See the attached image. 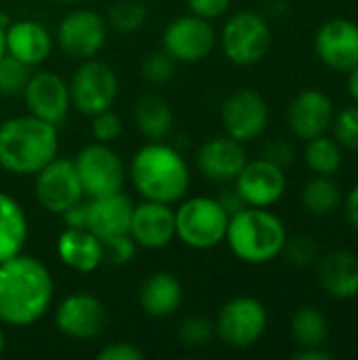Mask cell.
I'll return each mask as SVG.
<instances>
[{
    "label": "cell",
    "mask_w": 358,
    "mask_h": 360,
    "mask_svg": "<svg viewBox=\"0 0 358 360\" xmlns=\"http://www.w3.org/2000/svg\"><path fill=\"white\" fill-rule=\"evenodd\" d=\"M55 283L49 268L25 253L0 264V323L30 327L51 308Z\"/></svg>",
    "instance_id": "6da1fadb"
},
{
    "label": "cell",
    "mask_w": 358,
    "mask_h": 360,
    "mask_svg": "<svg viewBox=\"0 0 358 360\" xmlns=\"http://www.w3.org/2000/svg\"><path fill=\"white\" fill-rule=\"evenodd\" d=\"M59 152L57 124L23 114L0 124V167L13 175H36Z\"/></svg>",
    "instance_id": "7a4b0ae2"
},
{
    "label": "cell",
    "mask_w": 358,
    "mask_h": 360,
    "mask_svg": "<svg viewBox=\"0 0 358 360\" xmlns=\"http://www.w3.org/2000/svg\"><path fill=\"white\" fill-rule=\"evenodd\" d=\"M131 181L141 198L173 205L190 188V167L186 158L169 143L150 141L141 146L129 167Z\"/></svg>",
    "instance_id": "3957f363"
},
{
    "label": "cell",
    "mask_w": 358,
    "mask_h": 360,
    "mask_svg": "<svg viewBox=\"0 0 358 360\" xmlns=\"http://www.w3.org/2000/svg\"><path fill=\"white\" fill-rule=\"evenodd\" d=\"M226 243L236 259L262 266L283 253L287 230L285 224L268 209L243 207L238 213L230 215Z\"/></svg>",
    "instance_id": "277c9868"
},
{
    "label": "cell",
    "mask_w": 358,
    "mask_h": 360,
    "mask_svg": "<svg viewBox=\"0 0 358 360\" xmlns=\"http://www.w3.org/2000/svg\"><path fill=\"white\" fill-rule=\"evenodd\" d=\"M230 215L217 198L194 196L175 209V238L196 251L215 249L226 240Z\"/></svg>",
    "instance_id": "5b68a950"
},
{
    "label": "cell",
    "mask_w": 358,
    "mask_h": 360,
    "mask_svg": "<svg viewBox=\"0 0 358 360\" xmlns=\"http://www.w3.org/2000/svg\"><path fill=\"white\" fill-rule=\"evenodd\" d=\"M272 44V30L255 11L234 13L222 27V51L234 65L260 63Z\"/></svg>",
    "instance_id": "8992f818"
},
{
    "label": "cell",
    "mask_w": 358,
    "mask_h": 360,
    "mask_svg": "<svg viewBox=\"0 0 358 360\" xmlns=\"http://www.w3.org/2000/svg\"><path fill=\"white\" fill-rule=\"evenodd\" d=\"M70 103L78 114L95 116L114 105L118 97V76L116 72L99 61L84 59L70 80Z\"/></svg>",
    "instance_id": "52a82bcc"
},
{
    "label": "cell",
    "mask_w": 358,
    "mask_h": 360,
    "mask_svg": "<svg viewBox=\"0 0 358 360\" xmlns=\"http://www.w3.org/2000/svg\"><path fill=\"white\" fill-rule=\"evenodd\" d=\"M268 327L266 306L249 295L226 302L215 319V335L230 348L245 350L255 346Z\"/></svg>",
    "instance_id": "ba28073f"
},
{
    "label": "cell",
    "mask_w": 358,
    "mask_h": 360,
    "mask_svg": "<svg viewBox=\"0 0 358 360\" xmlns=\"http://www.w3.org/2000/svg\"><path fill=\"white\" fill-rule=\"evenodd\" d=\"M82 192L89 198L116 194L124 186V165L108 143H89L74 158Z\"/></svg>",
    "instance_id": "9c48e42d"
},
{
    "label": "cell",
    "mask_w": 358,
    "mask_h": 360,
    "mask_svg": "<svg viewBox=\"0 0 358 360\" xmlns=\"http://www.w3.org/2000/svg\"><path fill=\"white\" fill-rule=\"evenodd\" d=\"M217 36L209 19L194 13L173 19L162 32V51L175 63H198L211 55Z\"/></svg>",
    "instance_id": "30bf717a"
},
{
    "label": "cell",
    "mask_w": 358,
    "mask_h": 360,
    "mask_svg": "<svg viewBox=\"0 0 358 360\" xmlns=\"http://www.w3.org/2000/svg\"><path fill=\"white\" fill-rule=\"evenodd\" d=\"M108 21L91 11L76 8L70 11L57 27V44L72 59H93L106 46Z\"/></svg>",
    "instance_id": "8fae6325"
},
{
    "label": "cell",
    "mask_w": 358,
    "mask_h": 360,
    "mask_svg": "<svg viewBox=\"0 0 358 360\" xmlns=\"http://www.w3.org/2000/svg\"><path fill=\"white\" fill-rule=\"evenodd\" d=\"M34 196L44 211L55 215H61L68 207L78 202L84 192L74 160L55 156L49 165H44L36 173Z\"/></svg>",
    "instance_id": "7c38bea8"
},
{
    "label": "cell",
    "mask_w": 358,
    "mask_h": 360,
    "mask_svg": "<svg viewBox=\"0 0 358 360\" xmlns=\"http://www.w3.org/2000/svg\"><path fill=\"white\" fill-rule=\"evenodd\" d=\"M106 325L108 310L103 302L84 291L68 295L55 310V327L70 340H95L103 333Z\"/></svg>",
    "instance_id": "4fadbf2b"
},
{
    "label": "cell",
    "mask_w": 358,
    "mask_h": 360,
    "mask_svg": "<svg viewBox=\"0 0 358 360\" xmlns=\"http://www.w3.org/2000/svg\"><path fill=\"white\" fill-rule=\"evenodd\" d=\"M270 120V108L255 89H238L226 97L222 105V122L226 135L245 143L257 139Z\"/></svg>",
    "instance_id": "5bb4252c"
},
{
    "label": "cell",
    "mask_w": 358,
    "mask_h": 360,
    "mask_svg": "<svg viewBox=\"0 0 358 360\" xmlns=\"http://www.w3.org/2000/svg\"><path fill=\"white\" fill-rule=\"evenodd\" d=\"M21 95L25 101L27 114L38 116L53 124L61 122L72 108L68 82L59 74L49 72V70L30 74L27 84Z\"/></svg>",
    "instance_id": "9a60e30c"
},
{
    "label": "cell",
    "mask_w": 358,
    "mask_h": 360,
    "mask_svg": "<svg viewBox=\"0 0 358 360\" xmlns=\"http://www.w3.org/2000/svg\"><path fill=\"white\" fill-rule=\"evenodd\" d=\"M234 190L243 198L247 207H260L268 209L276 205L285 190H287V177L285 169L257 158V160H247L238 177L234 179Z\"/></svg>",
    "instance_id": "2e32d148"
},
{
    "label": "cell",
    "mask_w": 358,
    "mask_h": 360,
    "mask_svg": "<svg viewBox=\"0 0 358 360\" xmlns=\"http://www.w3.org/2000/svg\"><path fill=\"white\" fill-rule=\"evenodd\" d=\"M319 59L338 72H350L358 65V23L335 17L325 21L314 36Z\"/></svg>",
    "instance_id": "e0dca14e"
},
{
    "label": "cell",
    "mask_w": 358,
    "mask_h": 360,
    "mask_svg": "<svg viewBox=\"0 0 358 360\" xmlns=\"http://www.w3.org/2000/svg\"><path fill=\"white\" fill-rule=\"evenodd\" d=\"M129 234L137 247L148 251H160L169 247L175 238V209H171L167 202L143 198L133 207Z\"/></svg>",
    "instance_id": "ac0fdd59"
},
{
    "label": "cell",
    "mask_w": 358,
    "mask_h": 360,
    "mask_svg": "<svg viewBox=\"0 0 358 360\" xmlns=\"http://www.w3.org/2000/svg\"><path fill=\"white\" fill-rule=\"evenodd\" d=\"M287 120L293 135L304 141L325 135L333 124V101L321 89H304L289 103Z\"/></svg>",
    "instance_id": "d6986e66"
},
{
    "label": "cell",
    "mask_w": 358,
    "mask_h": 360,
    "mask_svg": "<svg viewBox=\"0 0 358 360\" xmlns=\"http://www.w3.org/2000/svg\"><path fill=\"white\" fill-rule=\"evenodd\" d=\"M196 165L207 179L228 184L234 181L247 165V152L243 143L230 135H215L198 148Z\"/></svg>",
    "instance_id": "ffe728a7"
},
{
    "label": "cell",
    "mask_w": 358,
    "mask_h": 360,
    "mask_svg": "<svg viewBox=\"0 0 358 360\" xmlns=\"http://www.w3.org/2000/svg\"><path fill=\"white\" fill-rule=\"evenodd\" d=\"M133 207L135 205L131 198L122 192L91 198L87 202V230H91L103 243L114 236L129 234Z\"/></svg>",
    "instance_id": "44dd1931"
},
{
    "label": "cell",
    "mask_w": 358,
    "mask_h": 360,
    "mask_svg": "<svg viewBox=\"0 0 358 360\" xmlns=\"http://www.w3.org/2000/svg\"><path fill=\"white\" fill-rule=\"evenodd\" d=\"M4 42L6 53L30 68L44 63L53 51V38L49 30L34 19L11 21L4 30Z\"/></svg>",
    "instance_id": "7402d4cb"
},
{
    "label": "cell",
    "mask_w": 358,
    "mask_h": 360,
    "mask_svg": "<svg viewBox=\"0 0 358 360\" xmlns=\"http://www.w3.org/2000/svg\"><path fill=\"white\" fill-rule=\"evenodd\" d=\"M57 257L74 272L91 274L106 259L103 240L97 238L91 230L65 228L57 238Z\"/></svg>",
    "instance_id": "603a6c76"
},
{
    "label": "cell",
    "mask_w": 358,
    "mask_h": 360,
    "mask_svg": "<svg viewBox=\"0 0 358 360\" xmlns=\"http://www.w3.org/2000/svg\"><path fill=\"white\" fill-rule=\"evenodd\" d=\"M319 281L335 300L358 297V255L346 249L325 255L319 266Z\"/></svg>",
    "instance_id": "cb8c5ba5"
},
{
    "label": "cell",
    "mask_w": 358,
    "mask_h": 360,
    "mask_svg": "<svg viewBox=\"0 0 358 360\" xmlns=\"http://www.w3.org/2000/svg\"><path fill=\"white\" fill-rule=\"evenodd\" d=\"M184 287L171 272H152L139 289V306L152 319H167L179 310Z\"/></svg>",
    "instance_id": "d4e9b609"
},
{
    "label": "cell",
    "mask_w": 358,
    "mask_h": 360,
    "mask_svg": "<svg viewBox=\"0 0 358 360\" xmlns=\"http://www.w3.org/2000/svg\"><path fill=\"white\" fill-rule=\"evenodd\" d=\"M27 243V217L23 207L0 192V264L23 253Z\"/></svg>",
    "instance_id": "484cf974"
},
{
    "label": "cell",
    "mask_w": 358,
    "mask_h": 360,
    "mask_svg": "<svg viewBox=\"0 0 358 360\" xmlns=\"http://www.w3.org/2000/svg\"><path fill=\"white\" fill-rule=\"evenodd\" d=\"M135 124L150 141H162L173 129V110L167 99L146 95L135 103Z\"/></svg>",
    "instance_id": "4316f807"
},
{
    "label": "cell",
    "mask_w": 358,
    "mask_h": 360,
    "mask_svg": "<svg viewBox=\"0 0 358 360\" xmlns=\"http://www.w3.org/2000/svg\"><path fill=\"white\" fill-rule=\"evenodd\" d=\"M291 338L300 348L325 346V342L329 338V321H327V316L314 306L300 308L291 316Z\"/></svg>",
    "instance_id": "83f0119b"
},
{
    "label": "cell",
    "mask_w": 358,
    "mask_h": 360,
    "mask_svg": "<svg viewBox=\"0 0 358 360\" xmlns=\"http://www.w3.org/2000/svg\"><path fill=\"white\" fill-rule=\"evenodd\" d=\"M342 200H344L342 188L338 186V181L331 179V175L312 177L302 192L304 209L312 215H319V217L331 215L335 209H340Z\"/></svg>",
    "instance_id": "f1b7e54d"
},
{
    "label": "cell",
    "mask_w": 358,
    "mask_h": 360,
    "mask_svg": "<svg viewBox=\"0 0 358 360\" xmlns=\"http://www.w3.org/2000/svg\"><path fill=\"white\" fill-rule=\"evenodd\" d=\"M304 160L314 175H335L342 167V146L325 135L308 139L304 150Z\"/></svg>",
    "instance_id": "f546056e"
},
{
    "label": "cell",
    "mask_w": 358,
    "mask_h": 360,
    "mask_svg": "<svg viewBox=\"0 0 358 360\" xmlns=\"http://www.w3.org/2000/svg\"><path fill=\"white\" fill-rule=\"evenodd\" d=\"M148 19V6L143 0H116L108 13V27L120 34H133L143 27Z\"/></svg>",
    "instance_id": "4dcf8cb0"
},
{
    "label": "cell",
    "mask_w": 358,
    "mask_h": 360,
    "mask_svg": "<svg viewBox=\"0 0 358 360\" xmlns=\"http://www.w3.org/2000/svg\"><path fill=\"white\" fill-rule=\"evenodd\" d=\"M32 68L21 63L19 59H15L13 55L4 53L0 57V95L4 97H13V95H21Z\"/></svg>",
    "instance_id": "1f68e13d"
},
{
    "label": "cell",
    "mask_w": 358,
    "mask_h": 360,
    "mask_svg": "<svg viewBox=\"0 0 358 360\" xmlns=\"http://www.w3.org/2000/svg\"><path fill=\"white\" fill-rule=\"evenodd\" d=\"M175 74V61L165 51H154L143 57L141 76L150 84H165Z\"/></svg>",
    "instance_id": "d6a6232c"
},
{
    "label": "cell",
    "mask_w": 358,
    "mask_h": 360,
    "mask_svg": "<svg viewBox=\"0 0 358 360\" xmlns=\"http://www.w3.org/2000/svg\"><path fill=\"white\" fill-rule=\"evenodd\" d=\"M213 338H215V323H211L207 319H200V316L188 319L179 327V340L188 348H203Z\"/></svg>",
    "instance_id": "836d02e7"
},
{
    "label": "cell",
    "mask_w": 358,
    "mask_h": 360,
    "mask_svg": "<svg viewBox=\"0 0 358 360\" xmlns=\"http://www.w3.org/2000/svg\"><path fill=\"white\" fill-rule=\"evenodd\" d=\"M333 133H335V141L342 148L358 152V103L338 114L333 122Z\"/></svg>",
    "instance_id": "e575fe53"
},
{
    "label": "cell",
    "mask_w": 358,
    "mask_h": 360,
    "mask_svg": "<svg viewBox=\"0 0 358 360\" xmlns=\"http://www.w3.org/2000/svg\"><path fill=\"white\" fill-rule=\"evenodd\" d=\"M283 253L287 255L289 264H293L298 268H306V266L314 264V259L319 257V247H317V240L310 236H304V234L293 236V238L287 236Z\"/></svg>",
    "instance_id": "d590c367"
},
{
    "label": "cell",
    "mask_w": 358,
    "mask_h": 360,
    "mask_svg": "<svg viewBox=\"0 0 358 360\" xmlns=\"http://www.w3.org/2000/svg\"><path fill=\"white\" fill-rule=\"evenodd\" d=\"M91 118H93L91 133H93V137L99 143H110V141L118 139V135L122 133V122H120V118L112 110L99 112V114H95Z\"/></svg>",
    "instance_id": "8d00e7d4"
},
{
    "label": "cell",
    "mask_w": 358,
    "mask_h": 360,
    "mask_svg": "<svg viewBox=\"0 0 358 360\" xmlns=\"http://www.w3.org/2000/svg\"><path fill=\"white\" fill-rule=\"evenodd\" d=\"M106 249V259L114 266H127L137 251V243L131 238V234H120L103 243Z\"/></svg>",
    "instance_id": "74e56055"
},
{
    "label": "cell",
    "mask_w": 358,
    "mask_h": 360,
    "mask_svg": "<svg viewBox=\"0 0 358 360\" xmlns=\"http://www.w3.org/2000/svg\"><path fill=\"white\" fill-rule=\"evenodd\" d=\"M262 158L281 167V169H287L289 165H293V158H295V150L291 146V141L283 139V137H274L270 139L264 150H262Z\"/></svg>",
    "instance_id": "f35d334b"
},
{
    "label": "cell",
    "mask_w": 358,
    "mask_h": 360,
    "mask_svg": "<svg viewBox=\"0 0 358 360\" xmlns=\"http://www.w3.org/2000/svg\"><path fill=\"white\" fill-rule=\"evenodd\" d=\"M99 360H143V352L131 342H112L99 350Z\"/></svg>",
    "instance_id": "ab89813d"
},
{
    "label": "cell",
    "mask_w": 358,
    "mask_h": 360,
    "mask_svg": "<svg viewBox=\"0 0 358 360\" xmlns=\"http://www.w3.org/2000/svg\"><path fill=\"white\" fill-rule=\"evenodd\" d=\"M188 2V8L190 13L198 15V17H205V19H217L222 17L224 13H228L232 0H186Z\"/></svg>",
    "instance_id": "60d3db41"
},
{
    "label": "cell",
    "mask_w": 358,
    "mask_h": 360,
    "mask_svg": "<svg viewBox=\"0 0 358 360\" xmlns=\"http://www.w3.org/2000/svg\"><path fill=\"white\" fill-rule=\"evenodd\" d=\"M63 224L65 228H76V230H87V202H82V198L78 202H74L72 207H68L63 213Z\"/></svg>",
    "instance_id": "b9f144b4"
},
{
    "label": "cell",
    "mask_w": 358,
    "mask_h": 360,
    "mask_svg": "<svg viewBox=\"0 0 358 360\" xmlns=\"http://www.w3.org/2000/svg\"><path fill=\"white\" fill-rule=\"evenodd\" d=\"M344 213H346V219L350 221V226L358 230V184L348 192V196L344 200Z\"/></svg>",
    "instance_id": "7bdbcfd3"
},
{
    "label": "cell",
    "mask_w": 358,
    "mask_h": 360,
    "mask_svg": "<svg viewBox=\"0 0 358 360\" xmlns=\"http://www.w3.org/2000/svg\"><path fill=\"white\" fill-rule=\"evenodd\" d=\"M217 200H219V202H222V207L228 211V215H234V213H238L243 207H247V205L243 202V198L238 196V192H236V190H228V192H224Z\"/></svg>",
    "instance_id": "ee69618b"
},
{
    "label": "cell",
    "mask_w": 358,
    "mask_h": 360,
    "mask_svg": "<svg viewBox=\"0 0 358 360\" xmlns=\"http://www.w3.org/2000/svg\"><path fill=\"white\" fill-rule=\"evenodd\" d=\"M293 359L295 360H331L333 359V354H331V352H327V350H323V346H319V348H300V350L293 354Z\"/></svg>",
    "instance_id": "f6af8a7d"
},
{
    "label": "cell",
    "mask_w": 358,
    "mask_h": 360,
    "mask_svg": "<svg viewBox=\"0 0 358 360\" xmlns=\"http://www.w3.org/2000/svg\"><path fill=\"white\" fill-rule=\"evenodd\" d=\"M346 86H348V93L354 99V103H358V65L348 72V84Z\"/></svg>",
    "instance_id": "bcb514c9"
},
{
    "label": "cell",
    "mask_w": 358,
    "mask_h": 360,
    "mask_svg": "<svg viewBox=\"0 0 358 360\" xmlns=\"http://www.w3.org/2000/svg\"><path fill=\"white\" fill-rule=\"evenodd\" d=\"M4 30H6V27H2V25H0V57H2L4 53H6V42H4Z\"/></svg>",
    "instance_id": "7dc6e473"
},
{
    "label": "cell",
    "mask_w": 358,
    "mask_h": 360,
    "mask_svg": "<svg viewBox=\"0 0 358 360\" xmlns=\"http://www.w3.org/2000/svg\"><path fill=\"white\" fill-rule=\"evenodd\" d=\"M4 346H6V335H4V329H2V323H0V354L4 352Z\"/></svg>",
    "instance_id": "c3c4849f"
},
{
    "label": "cell",
    "mask_w": 358,
    "mask_h": 360,
    "mask_svg": "<svg viewBox=\"0 0 358 360\" xmlns=\"http://www.w3.org/2000/svg\"><path fill=\"white\" fill-rule=\"evenodd\" d=\"M55 2H78V0H55Z\"/></svg>",
    "instance_id": "681fc988"
}]
</instances>
